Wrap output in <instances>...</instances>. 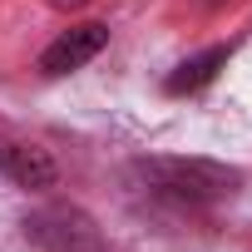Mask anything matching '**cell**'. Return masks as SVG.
Wrapping results in <instances>:
<instances>
[{"instance_id": "cell-2", "label": "cell", "mask_w": 252, "mask_h": 252, "mask_svg": "<svg viewBox=\"0 0 252 252\" xmlns=\"http://www.w3.org/2000/svg\"><path fill=\"white\" fill-rule=\"evenodd\" d=\"M25 237L40 247V252H109L99 222L74 208V203H50V208H35L25 222Z\"/></svg>"}, {"instance_id": "cell-6", "label": "cell", "mask_w": 252, "mask_h": 252, "mask_svg": "<svg viewBox=\"0 0 252 252\" xmlns=\"http://www.w3.org/2000/svg\"><path fill=\"white\" fill-rule=\"evenodd\" d=\"M55 10H79V5H89V0H50Z\"/></svg>"}, {"instance_id": "cell-1", "label": "cell", "mask_w": 252, "mask_h": 252, "mask_svg": "<svg viewBox=\"0 0 252 252\" xmlns=\"http://www.w3.org/2000/svg\"><path fill=\"white\" fill-rule=\"evenodd\" d=\"M149 193L173 198V203H218L232 198L242 188V173L232 163L218 158H183V154H158V158H139L129 168Z\"/></svg>"}, {"instance_id": "cell-5", "label": "cell", "mask_w": 252, "mask_h": 252, "mask_svg": "<svg viewBox=\"0 0 252 252\" xmlns=\"http://www.w3.org/2000/svg\"><path fill=\"white\" fill-rule=\"evenodd\" d=\"M227 45H213V50H203V55H193V60H183L168 79H163V89L168 94H193V89H203V84H213V74L227 64Z\"/></svg>"}, {"instance_id": "cell-3", "label": "cell", "mask_w": 252, "mask_h": 252, "mask_svg": "<svg viewBox=\"0 0 252 252\" xmlns=\"http://www.w3.org/2000/svg\"><path fill=\"white\" fill-rule=\"evenodd\" d=\"M0 173L15 188H30V193H45V188L60 183L55 158L40 144H25V139H10V134H0Z\"/></svg>"}, {"instance_id": "cell-7", "label": "cell", "mask_w": 252, "mask_h": 252, "mask_svg": "<svg viewBox=\"0 0 252 252\" xmlns=\"http://www.w3.org/2000/svg\"><path fill=\"white\" fill-rule=\"evenodd\" d=\"M203 5H222V0H203Z\"/></svg>"}, {"instance_id": "cell-4", "label": "cell", "mask_w": 252, "mask_h": 252, "mask_svg": "<svg viewBox=\"0 0 252 252\" xmlns=\"http://www.w3.org/2000/svg\"><path fill=\"white\" fill-rule=\"evenodd\" d=\"M109 45V25L104 20H84V25H69L45 55H40V69L45 74H69V69H79V64H89L99 50Z\"/></svg>"}]
</instances>
